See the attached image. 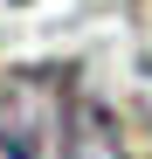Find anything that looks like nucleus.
Here are the masks:
<instances>
[{
  "label": "nucleus",
  "instance_id": "nucleus-1",
  "mask_svg": "<svg viewBox=\"0 0 152 159\" xmlns=\"http://www.w3.org/2000/svg\"><path fill=\"white\" fill-rule=\"evenodd\" d=\"M0 152L7 159H124L111 111L83 90L69 62L0 76Z\"/></svg>",
  "mask_w": 152,
  "mask_h": 159
}]
</instances>
